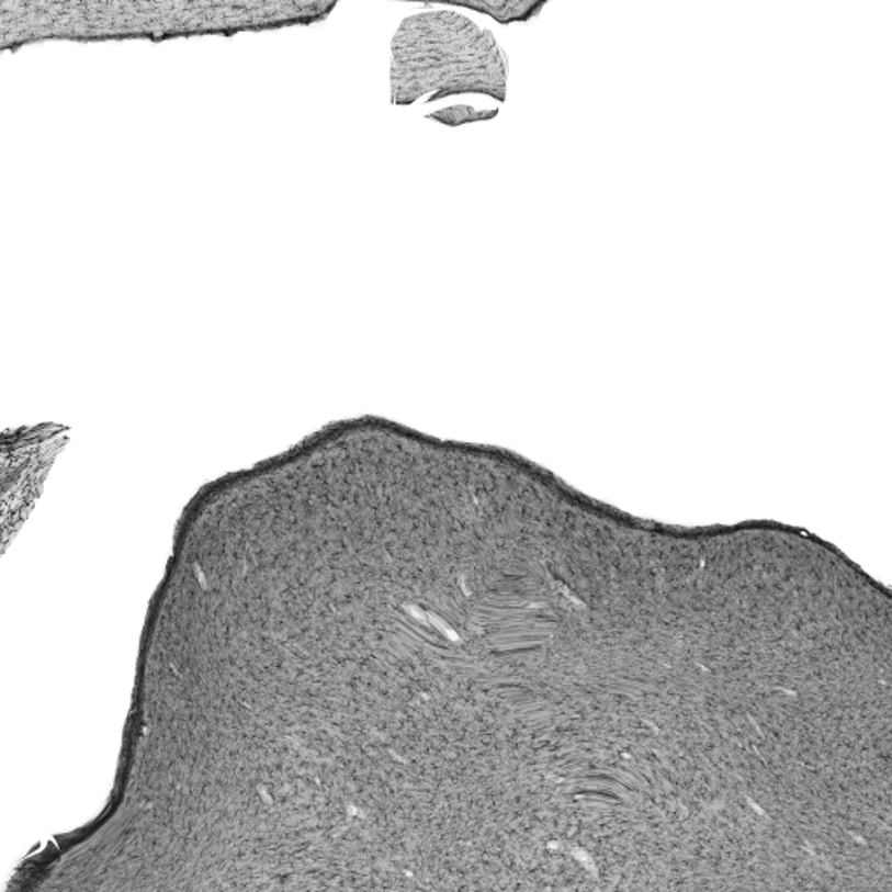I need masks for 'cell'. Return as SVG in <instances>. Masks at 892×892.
<instances>
[{
    "mask_svg": "<svg viewBox=\"0 0 892 892\" xmlns=\"http://www.w3.org/2000/svg\"><path fill=\"white\" fill-rule=\"evenodd\" d=\"M508 77V56L490 30L458 11L411 14L394 35L391 89L396 105L455 94L506 102Z\"/></svg>",
    "mask_w": 892,
    "mask_h": 892,
    "instance_id": "cell-1",
    "label": "cell"
},
{
    "mask_svg": "<svg viewBox=\"0 0 892 892\" xmlns=\"http://www.w3.org/2000/svg\"><path fill=\"white\" fill-rule=\"evenodd\" d=\"M453 8L470 9L476 13L490 16L500 25L530 22L546 8L547 0H467V2H447Z\"/></svg>",
    "mask_w": 892,
    "mask_h": 892,
    "instance_id": "cell-2",
    "label": "cell"
},
{
    "mask_svg": "<svg viewBox=\"0 0 892 892\" xmlns=\"http://www.w3.org/2000/svg\"><path fill=\"white\" fill-rule=\"evenodd\" d=\"M499 111H476L474 106L470 105H455L443 109V111L432 112L428 118L438 121V123L447 124V126H462V124L482 123V121H490L497 117Z\"/></svg>",
    "mask_w": 892,
    "mask_h": 892,
    "instance_id": "cell-3",
    "label": "cell"
}]
</instances>
